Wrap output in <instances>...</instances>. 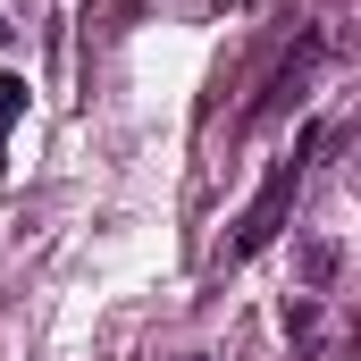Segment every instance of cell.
Returning <instances> with one entry per match:
<instances>
[{
    "label": "cell",
    "instance_id": "6da1fadb",
    "mask_svg": "<svg viewBox=\"0 0 361 361\" xmlns=\"http://www.w3.org/2000/svg\"><path fill=\"white\" fill-rule=\"evenodd\" d=\"M294 185H302V160H286L269 185H261V202L244 210V227H235V261H252L261 244H269L277 227H286V202H294Z\"/></svg>",
    "mask_w": 361,
    "mask_h": 361
},
{
    "label": "cell",
    "instance_id": "7a4b0ae2",
    "mask_svg": "<svg viewBox=\"0 0 361 361\" xmlns=\"http://www.w3.org/2000/svg\"><path fill=\"white\" fill-rule=\"evenodd\" d=\"M294 269H302V286L319 294V286H336V269H345V244H328V235H319V244H302V261H294Z\"/></svg>",
    "mask_w": 361,
    "mask_h": 361
},
{
    "label": "cell",
    "instance_id": "3957f363",
    "mask_svg": "<svg viewBox=\"0 0 361 361\" xmlns=\"http://www.w3.org/2000/svg\"><path fill=\"white\" fill-rule=\"evenodd\" d=\"M25 118V76H0V135Z\"/></svg>",
    "mask_w": 361,
    "mask_h": 361
},
{
    "label": "cell",
    "instance_id": "277c9868",
    "mask_svg": "<svg viewBox=\"0 0 361 361\" xmlns=\"http://www.w3.org/2000/svg\"><path fill=\"white\" fill-rule=\"evenodd\" d=\"M0 42H8V25H0Z\"/></svg>",
    "mask_w": 361,
    "mask_h": 361
},
{
    "label": "cell",
    "instance_id": "5b68a950",
    "mask_svg": "<svg viewBox=\"0 0 361 361\" xmlns=\"http://www.w3.org/2000/svg\"><path fill=\"white\" fill-rule=\"evenodd\" d=\"M193 361H202V353H193Z\"/></svg>",
    "mask_w": 361,
    "mask_h": 361
}]
</instances>
